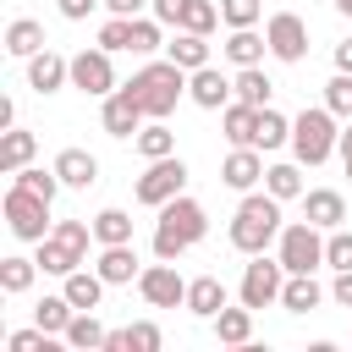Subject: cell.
I'll list each match as a JSON object with an SVG mask.
<instances>
[{
  "mask_svg": "<svg viewBox=\"0 0 352 352\" xmlns=\"http://www.w3.org/2000/svg\"><path fill=\"white\" fill-rule=\"evenodd\" d=\"M280 286H286V264L280 258H264V253H253V264L242 270V286H236V297L258 314V308H270V302H280Z\"/></svg>",
  "mask_w": 352,
  "mask_h": 352,
  "instance_id": "8",
  "label": "cell"
},
{
  "mask_svg": "<svg viewBox=\"0 0 352 352\" xmlns=\"http://www.w3.org/2000/svg\"><path fill=\"white\" fill-rule=\"evenodd\" d=\"M275 258L286 264V275H314V270L324 264V231H319L314 220H292V226H280V236H275Z\"/></svg>",
  "mask_w": 352,
  "mask_h": 352,
  "instance_id": "6",
  "label": "cell"
},
{
  "mask_svg": "<svg viewBox=\"0 0 352 352\" xmlns=\"http://www.w3.org/2000/svg\"><path fill=\"white\" fill-rule=\"evenodd\" d=\"M231 94H236V88L226 82L220 66H198V72H187V99H192L198 110H226Z\"/></svg>",
  "mask_w": 352,
  "mask_h": 352,
  "instance_id": "14",
  "label": "cell"
},
{
  "mask_svg": "<svg viewBox=\"0 0 352 352\" xmlns=\"http://www.w3.org/2000/svg\"><path fill=\"white\" fill-rule=\"evenodd\" d=\"M336 11H341V16H352V0H336Z\"/></svg>",
  "mask_w": 352,
  "mask_h": 352,
  "instance_id": "53",
  "label": "cell"
},
{
  "mask_svg": "<svg viewBox=\"0 0 352 352\" xmlns=\"http://www.w3.org/2000/svg\"><path fill=\"white\" fill-rule=\"evenodd\" d=\"M99 121H104V132H110V138H138V126H143L148 116H143V104H138V94H132V88H116V94H104Z\"/></svg>",
  "mask_w": 352,
  "mask_h": 352,
  "instance_id": "13",
  "label": "cell"
},
{
  "mask_svg": "<svg viewBox=\"0 0 352 352\" xmlns=\"http://www.w3.org/2000/svg\"><path fill=\"white\" fill-rule=\"evenodd\" d=\"M182 187H187V165H182L176 154H165V160H148V170L138 176V204L160 209V204H170Z\"/></svg>",
  "mask_w": 352,
  "mask_h": 352,
  "instance_id": "9",
  "label": "cell"
},
{
  "mask_svg": "<svg viewBox=\"0 0 352 352\" xmlns=\"http://www.w3.org/2000/svg\"><path fill=\"white\" fill-rule=\"evenodd\" d=\"M264 148H231L226 154V165H220V182L226 187H236V192H253L258 182H264Z\"/></svg>",
  "mask_w": 352,
  "mask_h": 352,
  "instance_id": "15",
  "label": "cell"
},
{
  "mask_svg": "<svg viewBox=\"0 0 352 352\" xmlns=\"http://www.w3.org/2000/svg\"><path fill=\"white\" fill-rule=\"evenodd\" d=\"M126 336H132V352H160V346H165V336H160V324H148V319H138V324H126Z\"/></svg>",
  "mask_w": 352,
  "mask_h": 352,
  "instance_id": "45",
  "label": "cell"
},
{
  "mask_svg": "<svg viewBox=\"0 0 352 352\" xmlns=\"http://www.w3.org/2000/svg\"><path fill=\"white\" fill-rule=\"evenodd\" d=\"M104 336H110V330H104V324H99V319H94V308H77V314H72V324H66V336H60V341H66V346H72V352H94V346H104Z\"/></svg>",
  "mask_w": 352,
  "mask_h": 352,
  "instance_id": "28",
  "label": "cell"
},
{
  "mask_svg": "<svg viewBox=\"0 0 352 352\" xmlns=\"http://www.w3.org/2000/svg\"><path fill=\"white\" fill-rule=\"evenodd\" d=\"M33 148H38V138H33V132L6 126V138H0V170H6V176H16L22 165H33Z\"/></svg>",
  "mask_w": 352,
  "mask_h": 352,
  "instance_id": "27",
  "label": "cell"
},
{
  "mask_svg": "<svg viewBox=\"0 0 352 352\" xmlns=\"http://www.w3.org/2000/svg\"><path fill=\"white\" fill-rule=\"evenodd\" d=\"M6 346H11V352H55V336H50L44 324H33V330H11Z\"/></svg>",
  "mask_w": 352,
  "mask_h": 352,
  "instance_id": "42",
  "label": "cell"
},
{
  "mask_svg": "<svg viewBox=\"0 0 352 352\" xmlns=\"http://www.w3.org/2000/svg\"><path fill=\"white\" fill-rule=\"evenodd\" d=\"M88 242H94V220H55V231L38 242V270H44V275H72V270H82Z\"/></svg>",
  "mask_w": 352,
  "mask_h": 352,
  "instance_id": "5",
  "label": "cell"
},
{
  "mask_svg": "<svg viewBox=\"0 0 352 352\" xmlns=\"http://www.w3.org/2000/svg\"><path fill=\"white\" fill-rule=\"evenodd\" d=\"M220 50H226L231 66H258V60L270 55V38H264L258 28H231V38H226Z\"/></svg>",
  "mask_w": 352,
  "mask_h": 352,
  "instance_id": "21",
  "label": "cell"
},
{
  "mask_svg": "<svg viewBox=\"0 0 352 352\" xmlns=\"http://www.w3.org/2000/svg\"><path fill=\"white\" fill-rule=\"evenodd\" d=\"M44 50V28L33 22V16H16L11 28H6V55H16V60H33Z\"/></svg>",
  "mask_w": 352,
  "mask_h": 352,
  "instance_id": "29",
  "label": "cell"
},
{
  "mask_svg": "<svg viewBox=\"0 0 352 352\" xmlns=\"http://www.w3.org/2000/svg\"><path fill=\"white\" fill-rule=\"evenodd\" d=\"M66 82H72V60H66V55L38 50V55L28 60V88H33V94H55V88H66Z\"/></svg>",
  "mask_w": 352,
  "mask_h": 352,
  "instance_id": "16",
  "label": "cell"
},
{
  "mask_svg": "<svg viewBox=\"0 0 352 352\" xmlns=\"http://www.w3.org/2000/svg\"><path fill=\"white\" fill-rule=\"evenodd\" d=\"M220 308H226V280H220V275H198V280H187V314L214 319Z\"/></svg>",
  "mask_w": 352,
  "mask_h": 352,
  "instance_id": "22",
  "label": "cell"
},
{
  "mask_svg": "<svg viewBox=\"0 0 352 352\" xmlns=\"http://www.w3.org/2000/svg\"><path fill=\"white\" fill-rule=\"evenodd\" d=\"M165 22L148 11V16H132V55H154V50H165V33H160Z\"/></svg>",
  "mask_w": 352,
  "mask_h": 352,
  "instance_id": "36",
  "label": "cell"
},
{
  "mask_svg": "<svg viewBox=\"0 0 352 352\" xmlns=\"http://www.w3.org/2000/svg\"><path fill=\"white\" fill-rule=\"evenodd\" d=\"M214 22H220V6H214V0H187L176 28H187V33H214Z\"/></svg>",
  "mask_w": 352,
  "mask_h": 352,
  "instance_id": "39",
  "label": "cell"
},
{
  "mask_svg": "<svg viewBox=\"0 0 352 352\" xmlns=\"http://www.w3.org/2000/svg\"><path fill=\"white\" fill-rule=\"evenodd\" d=\"M220 126H226V143L231 148H258V104H248V99L226 104L220 110Z\"/></svg>",
  "mask_w": 352,
  "mask_h": 352,
  "instance_id": "17",
  "label": "cell"
},
{
  "mask_svg": "<svg viewBox=\"0 0 352 352\" xmlns=\"http://www.w3.org/2000/svg\"><path fill=\"white\" fill-rule=\"evenodd\" d=\"M132 143H138V154H143V160H165V154H176V132H170L165 121H143Z\"/></svg>",
  "mask_w": 352,
  "mask_h": 352,
  "instance_id": "30",
  "label": "cell"
},
{
  "mask_svg": "<svg viewBox=\"0 0 352 352\" xmlns=\"http://www.w3.org/2000/svg\"><path fill=\"white\" fill-rule=\"evenodd\" d=\"M94 270H99L110 286H126V280H138V275H143V270H138V248H132V242H110V248H99Z\"/></svg>",
  "mask_w": 352,
  "mask_h": 352,
  "instance_id": "19",
  "label": "cell"
},
{
  "mask_svg": "<svg viewBox=\"0 0 352 352\" xmlns=\"http://www.w3.org/2000/svg\"><path fill=\"white\" fill-rule=\"evenodd\" d=\"M6 226H11V236H22V242H44L55 226H50V198H38V192H28V187H16L11 182V192H6Z\"/></svg>",
  "mask_w": 352,
  "mask_h": 352,
  "instance_id": "7",
  "label": "cell"
},
{
  "mask_svg": "<svg viewBox=\"0 0 352 352\" xmlns=\"http://www.w3.org/2000/svg\"><path fill=\"white\" fill-rule=\"evenodd\" d=\"M302 220H314L319 231H336L346 220V198L336 187H314V192H302Z\"/></svg>",
  "mask_w": 352,
  "mask_h": 352,
  "instance_id": "18",
  "label": "cell"
},
{
  "mask_svg": "<svg viewBox=\"0 0 352 352\" xmlns=\"http://www.w3.org/2000/svg\"><path fill=\"white\" fill-rule=\"evenodd\" d=\"M264 192H275L280 204H286V198H302V165H286V160L270 165V170H264Z\"/></svg>",
  "mask_w": 352,
  "mask_h": 352,
  "instance_id": "35",
  "label": "cell"
},
{
  "mask_svg": "<svg viewBox=\"0 0 352 352\" xmlns=\"http://www.w3.org/2000/svg\"><path fill=\"white\" fill-rule=\"evenodd\" d=\"M94 6H104V0H60V16H66V22H82Z\"/></svg>",
  "mask_w": 352,
  "mask_h": 352,
  "instance_id": "49",
  "label": "cell"
},
{
  "mask_svg": "<svg viewBox=\"0 0 352 352\" xmlns=\"http://www.w3.org/2000/svg\"><path fill=\"white\" fill-rule=\"evenodd\" d=\"M319 302H324V286L314 275H286V286H280V308L286 314H314Z\"/></svg>",
  "mask_w": 352,
  "mask_h": 352,
  "instance_id": "26",
  "label": "cell"
},
{
  "mask_svg": "<svg viewBox=\"0 0 352 352\" xmlns=\"http://www.w3.org/2000/svg\"><path fill=\"white\" fill-rule=\"evenodd\" d=\"M72 88H77V94H88V99L116 94V66H110V50H77V55H72Z\"/></svg>",
  "mask_w": 352,
  "mask_h": 352,
  "instance_id": "12",
  "label": "cell"
},
{
  "mask_svg": "<svg viewBox=\"0 0 352 352\" xmlns=\"http://www.w3.org/2000/svg\"><path fill=\"white\" fill-rule=\"evenodd\" d=\"M209 231V214L198 198L176 192L170 204H160V226H154V258H182L187 248H198Z\"/></svg>",
  "mask_w": 352,
  "mask_h": 352,
  "instance_id": "1",
  "label": "cell"
},
{
  "mask_svg": "<svg viewBox=\"0 0 352 352\" xmlns=\"http://www.w3.org/2000/svg\"><path fill=\"white\" fill-rule=\"evenodd\" d=\"M324 264L330 270H352V231H324Z\"/></svg>",
  "mask_w": 352,
  "mask_h": 352,
  "instance_id": "43",
  "label": "cell"
},
{
  "mask_svg": "<svg viewBox=\"0 0 352 352\" xmlns=\"http://www.w3.org/2000/svg\"><path fill=\"white\" fill-rule=\"evenodd\" d=\"M336 72H352V38L336 44Z\"/></svg>",
  "mask_w": 352,
  "mask_h": 352,
  "instance_id": "51",
  "label": "cell"
},
{
  "mask_svg": "<svg viewBox=\"0 0 352 352\" xmlns=\"http://www.w3.org/2000/svg\"><path fill=\"white\" fill-rule=\"evenodd\" d=\"M138 292L148 308H187V280L176 275V258H160L138 275Z\"/></svg>",
  "mask_w": 352,
  "mask_h": 352,
  "instance_id": "10",
  "label": "cell"
},
{
  "mask_svg": "<svg viewBox=\"0 0 352 352\" xmlns=\"http://www.w3.org/2000/svg\"><path fill=\"white\" fill-rule=\"evenodd\" d=\"M148 6H154V0H104V11H110V16H143Z\"/></svg>",
  "mask_w": 352,
  "mask_h": 352,
  "instance_id": "47",
  "label": "cell"
},
{
  "mask_svg": "<svg viewBox=\"0 0 352 352\" xmlns=\"http://www.w3.org/2000/svg\"><path fill=\"white\" fill-rule=\"evenodd\" d=\"M324 104H330L341 121H352V72H336V77L324 82Z\"/></svg>",
  "mask_w": 352,
  "mask_h": 352,
  "instance_id": "41",
  "label": "cell"
},
{
  "mask_svg": "<svg viewBox=\"0 0 352 352\" xmlns=\"http://www.w3.org/2000/svg\"><path fill=\"white\" fill-rule=\"evenodd\" d=\"M330 297H336L341 308H352V270H336V286H330Z\"/></svg>",
  "mask_w": 352,
  "mask_h": 352,
  "instance_id": "48",
  "label": "cell"
},
{
  "mask_svg": "<svg viewBox=\"0 0 352 352\" xmlns=\"http://www.w3.org/2000/svg\"><path fill=\"white\" fill-rule=\"evenodd\" d=\"M280 143H292V121L264 104V110H258V148L270 154V148H280Z\"/></svg>",
  "mask_w": 352,
  "mask_h": 352,
  "instance_id": "37",
  "label": "cell"
},
{
  "mask_svg": "<svg viewBox=\"0 0 352 352\" xmlns=\"http://www.w3.org/2000/svg\"><path fill=\"white\" fill-rule=\"evenodd\" d=\"M94 242H99V248L132 242V214H126V209H99V214H94Z\"/></svg>",
  "mask_w": 352,
  "mask_h": 352,
  "instance_id": "34",
  "label": "cell"
},
{
  "mask_svg": "<svg viewBox=\"0 0 352 352\" xmlns=\"http://www.w3.org/2000/svg\"><path fill=\"white\" fill-rule=\"evenodd\" d=\"M341 143V126H336V110L330 104H314L302 116H292V154L297 165H324Z\"/></svg>",
  "mask_w": 352,
  "mask_h": 352,
  "instance_id": "4",
  "label": "cell"
},
{
  "mask_svg": "<svg viewBox=\"0 0 352 352\" xmlns=\"http://www.w3.org/2000/svg\"><path fill=\"white\" fill-rule=\"evenodd\" d=\"M264 38H270V55L286 60V66H297V60L308 55V22H302L297 11H275V16L264 22Z\"/></svg>",
  "mask_w": 352,
  "mask_h": 352,
  "instance_id": "11",
  "label": "cell"
},
{
  "mask_svg": "<svg viewBox=\"0 0 352 352\" xmlns=\"http://www.w3.org/2000/svg\"><path fill=\"white\" fill-rule=\"evenodd\" d=\"M16 187H28V192H38V198H50V204H55L60 176H55V165H50V170H44V165H22V170H16Z\"/></svg>",
  "mask_w": 352,
  "mask_h": 352,
  "instance_id": "38",
  "label": "cell"
},
{
  "mask_svg": "<svg viewBox=\"0 0 352 352\" xmlns=\"http://www.w3.org/2000/svg\"><path fill=\"white\" fill-rule=\"evenodd\" d=\"M33 275H38V258H22V253L0 258V292H6V297H22V292L33 286Z\"/></svg>",
  "mask_w": 352,
  "mask_h": 352,
  "instance_id": "31",
  "label": "cell"
},
{
  "mask_svg": "<svg viewBox=\"0 0 352 352\" xmlns=\"http://www.w3.org/2000/svg\"><path fill=\"white\" fill-rule=\"evenodd\" d=\"M182 6H187V0H154L148 11H154V16L165 22V28H176V22H182Z\"/></svg>",
  "mask_w": 352,
  "mask_h": 352,
  "instance_id": "46",
  "label": "cell"
},
{
  "mask_svg": "<svg viewBox=\"0 0 352 352\" xmlns=\"http://www.w3.org/2000/svg\"><path fill=\"white\" fill-rule=\"evenodd\" d=\"M275 236H280V198H275V192H248V198L236 204V214H231V248L253 258V253H264Z\"/></svg>",
  "mask_w": 352,
  "mask_h": 352,
  "instance_id": "2",
  "label": "cell"
},
{
  "mask_svg": "<svg viewBox=\"0 0 352 352\" xmlns=\"http://www.w3.org/2000/svg\"><path fill=\"white\" fill-rule=\"evenodd\" d=\"M99 352H132V336H126V330H110V336H104V346H99Z\"/></svg>",
  "mask_w": 352,
  "mask_h": 352,
  "instance_id": "50",
  "label": "cell"
},
{
  "mask_svg": "<svg viewBox=\"0 0 352 352\" xmlns=\"http://www.w3.org/2000/svg\"><path fill=\"white\" fill-rule=\"evenodd\" d=\"M104 286H110V280H104L99 270H72V275H60V292H66L77 308H99V302H104Z\"/></svg>",
  "mask_w": 352,
  "mask_h": 352,
  "instance_id": "25",
  "label": "cell"
},
{
  "mask_svg": "<svg viewBox=\"0 0 352 352\" xmlns=\"http://www.w3.org/2000/svg\"><path fill=\"white\" fill-rule=\"evenodd\" d=\"M99 50H132V16H110L104 28H99Z\"/></svg>",
  "mask_w": 352,
  "mask_h": 352,
  "instance_id": "44",
  "label": "cell"
},
{
  "mask_svg": "<svg viewBox=\"0 0 352 352\" xmlns=\"http://www.w3.org/2000/svg\"><path fill=\"white\" fill-rule=\"evenodd\" d=\"M165 55H170L182 72H198V66H209V33H187V28H176V38L165 44Z\"/></svg>",
  "mask_w": 352,
  "mask_h": 352,
  "instance_id": "24",
  "label": "cell"
},
{
  "mask_svg": "<svg viewBox=\"0 0 352 352\" xmlns=\"http://www.w3.org/2000/svg\"><path fill=\"white\" fill-rule=\"evenodd\" d=\"M264 0H220V22L226 28H258Z\"/></svg>",
  "mask_w": 352,
  "mask_h": 352,
  "instance_id": "40",
  "label": "cell"
},
{
  "mask_svg": "<svg viewBox=\"0 0 352 352\" xmlns=\"http://www.w3.org/2000/svg\"><path fill=\"white\" fill-rule=\"evenodd\" d=\"M336 148H341V160H352V121L341 126V143H336Z\"/></svg>",
  "mask_w": 352,
  "mask_h": 352,
  "instance_id": "52",
  "label": "cell"
},
{
  "mask_svg": "<svg viewBox=\"0 0 352 352\" xmlns=\"http://www.w3.org/2000/svg\"><path fill=\"white\" fill-rule=\"evenodd\" d=\"M209 324H214V341H220V346H248V341H253V308H248V302H242V308H220Z\"/></svg>",
  "mask_w": 352,
  "mask_h": 352,
  "instance_id": "23",
  "label": "cell"
},
{
  "mask_svg": "<svg viewBox=\"0 0 352 352\" xmlns=\"http://www.w3.org/2000/svg\"><path fill=\"white\" fill-rule=\"evenodd\" d=\"M55 176H60V187H94L99 182V160L88 148H60L55 154Z\"/></svg>",
  "mask_w": 352,
  "mask_h": 352,
  "instance_id": "20",
  "label": "cell"
},
{
  "mask_svg": "<svg viewBox=\"0 0 352 352\" xmlns=\"http://www.w3.org/2000/svg\"><path fill=\"white\" fill-rule=\"evenodd\" d=\"M126 88L138 94V104H143V116H148V121H165V116L176 110V99L187 94V72L165 55V60H148Z\"/></svg>",
  "mask_w": 352,
  "mask_h": 352,
  "instance_id": "3",
  "label": "cell"
},
{
  "mask_svg": "<svg viewBox=\"0 0 352 352\" xmlns=\"http://www.w3.org/2000/svg\"><path fill=\"white\" fill-rule=\"evenodd\" d=\"M346 176H352V160H346Z\"/></svg>",
  "mask_w": 352,
  "mask_h": 352,
  "instance_id": "54",
  "label": "cell"
},
{
  "mask_svg": "<svg viewBox=\"0 0 352 352\" xmlns=\"http://www.w3.org/2000/svg\"><path fill=\"white\" fill-rule=\"evenodd\" d=\"M231 88H236V99H248V104H258V110H264L270 94H275V82L264 77V66H236V82H231Z\"/></svg>",
  "mask_w": 352,
  "mask_h": 352,
  "instance_id": "33",
  "label": "cell"
},
{
  "mask_svg": "<svg viewBox=\"0 0 352 352\" xmlns=\"http://www.w3.org/2000/svg\"><path fill=\"white\" fill-rule=\"evenodd\" d=\"M72 314H77V302H72L66 292H55V297H44V302L33 308V324H44L50 336H66V324H72Z\"/></svg>",
  "mask_w": 352,
  "mask_h": 352,
  "instance_id": "32",
  "label": "cell"
}]
</instances>
